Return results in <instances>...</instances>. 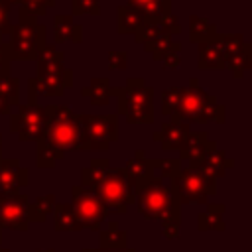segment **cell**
I'll use <instances>...</instances> for the list:
<instances>
[{
  "label": "cell",
  "instance_id": "1",
  "mask_svg": "<svg viewBox=\"0 0 252 252\" xmlns=\"http://www.w3.org/2000/svg\"><path fill=\"white\" fill-rule=\"evenodd\" d=\"M47 110V126L37 140L35 163L37 167H55L59 159H63L65 152L79 150L81 128L79 118L69 106L49 104Z\"/></svg>",
  "mask_w": 252,
  "mask_h": 252
},
{
  "label": "cell",
  "instance_id": "2",
  "mask_svg": "<svg viewBox=\"0 0 252 252\" xmlns=\"http://www.w3.org/2000/svg\"><path fill=\"white\" fill-rule=\"evenodd\" d=\"M81 183L93 189L108 211L126 213L134 203V183L124 167H110L108 159H93L81 169Z\"/></svg>",
  "mask_w": 252,
  "mask_h": 252
},
{
  "label": "cell",
  "instance_id": "3",
  "mask_svg": "<svg viewBox=\"0 0 252 252\" xmlns=\"http://www.w3.org/2000/svg\"><path fill=\"white\" fill-rule=\"evenodd\" d=\"M134 201L144 219L159 220L161 224H179V201L171 191V183L152 175L134 183Z\"/></svg>",
  "mask_w": 252,
  "mask_h": 252
},
{
  "label": "cell",
  "instance_id": "4",
  "mask_svg": "<svg viewBox=\"0 0 252 252\" xmlns=\"http://www.w3.org/2000/svg\"><path fill=\"white\" fill-rule=\"evenodd\" d=\"M116 96L118 112L130 124H152L154 122V89L140 77H130L124 87L112 89Z\"/></svg>",
  "mask_w": 252,
  "mask_h": 252
},
{
  "label": "cell",
  "instance_id": "5",
  "mask_svg": "<svg viewBox=\"0 0 252 252\" xmlns=\"http://www.w3.org/2000/svg\"><path fill=\"white\" fill-rule=\"evenodd\" d=\"M171 120H183L187 124L191 122H224V106L220 102H217V98L209 93H205L199 87V81L193 77L189 81V87L181 89V96H179V106L175 112V118Z\"/></svg>",
  "mask_w": 252,
  "mask_h": 252
},
{
  "label": "cell",
  "instance_id": "6",
  "mask_svg": "<svg viewBox=\"0 0 252 252\" xmlns=\"http://www.w3.org/2000/svg\"><path fill=\"white\" fill-rule=\"evenodd\" d=\"M45 45V28L35 22V16L20 8V20L10 30V59L32 61L37 57L39 49Z\"/></svg>",
  "mask_w": 252,
  "mask_h": 252
},
{
  "label": "cell",
  "instance_id": "7",
  "mask_svg": "<svg viewBox=\"0 0 252 252\" xmlns=\"http://www.w3.org/2000/svg\"><path fill=\"white\" fill-rule=\"evenodd\" d=\"M171 191L179 201V205H187V203L207 205L209 197L217 193V181L199 167L189 165V167H181L179 173L173 177Z\"/></svg>",
  "mask_w": 252,
  "mask_h": 252
},
{
  "label": "cell",
  "instance_id": "8",
  "mask_svg": "<svg viewBox=\"0 0 252 252\" xmlns=\"http://www.w3.org/2000/svg\"><path fill=\"white\" fill-rule=\"evenodd\" d=\"M81 128L79 150H106L118 138L116 114H77Z\"/></svg>",
  "mask_w": 252,
  "mask_h": 252
},
{
  "label": "cell",
  "instance_id": "9",
  "mask_svg": "<svg viewBox=\"0 0 252 252\" xmlns=\"http://www.w3.org/2000/svg\"><path fill=\"white\" fill-rule=\"evenodd\" d=\"M73 211H75V217L81 224V228H91V230H98L100 224L106 220L108 217V209L106 205L100 201V197L89 189L87 185L79 183V185H73Z\"/></svg>",
  "mask_w": 252,
  "mask_h": 252
},
{
  "label": "cell",
  "instance_id": "10",
  "mask_svg": "<svg viewBox=\"0 0 252 252\" xmlns=\"http://www.w3.org/2000/svg\"><path fill=\"white\" fill-rule=\"evenodd\" d=\"M45 126H47V110L37 102L18 104L16 112H10V130L18 136L20 142H37Z\"/></svg>",
  "mask_w": 252,
  "mask_h": 252
},
{
  "label": "cell",
  "instance_id": "11",
  "mask_svg": "<svg viewBox=\"0 0 252 252\" xmlns=\"http://www.w3.org/2000/svg\"><path fill=\"white\" fill-rule=\"evenodd\" d=\"M73 83V73L71 69H63L57 73H43V75H35L28 81L30 85V104L37 102V96H61L65 93L67 87H71Z\"/></svg>",
  "mask_w": 252,
  "mask_h": 252
},
{
  "label": "cell",
  "instance_id": "12",
  "mask_svg": "<svg viewBox=\"0 0 252 252\" xmlns=\"http://www.w3.org/2000/svg\"><path fill=\"white\" fill-rule=\"evenodd\" d=\"M28 205L30 197L28 195H10L2 197L0 195V232L2 228H12V230H28L30 219H28Z\"/></svg>",
  "mask_w": 252,
  "mask_h": 252
},
{
  "label": "cell",
  "instance_id": "13",
  "mask_svg": "<svg viewBox=\"0 0 252 252\" xmlns=\"http://www.w3.org/2000/svg\"><path fill=\"white\" fill-rule=\"evenodd\" d=\"M181 32L179 20L173 14H165V16H144V22L140 26V30L134 33L138 43H146L154 37L159 35H177Z\"/></svg>",
  "mask_w": 252,
  "mask_h": 252
},
{
  "label": "cell",
  "instance_id": "14",
  "mask_svg": "<svg viewBox=\"0 0 252 252\" xmlns=\"http://www.w3.org/2000/svg\"><path fill=\"white\" fill-rule=\"evenodd\" d=\"M30 179V171L20 165L18 159H0V195H18Z\"/></svg>",
  "mask_w": 252,
  "mask_h": 252
},
{
  "label": "cell",
  "instance_id": "15",
  "mask_svg": "<svg viewBox=\"0 0 252 252\" xmlns=\"http://www.w3.org/2000/svg\"><path fill=\"white\" fill-rule=\"evenodd\" d=\"M189 132L191 130H189L187 122H183V120H169V122H165L159 128V132H154V140L159 142L165 152L179 150L183 146V142L187 140Z\"/></svg>",
  "mask_w": 252,
  "mask_h": 252
},
{
  "label": "cell",
  "instance_id": "16",
  "mask_svg": "<svg viewBox=\"0 0 252 252\" xmlns=\"http://www.w3.org/2000/svg\"><path fill=\"white\" fill-rule=\"evenodd\" d=\"M234 165V161L230 159V158H226V154H224V150H219L217 148V144L195 163V167H199L201 171H205L209 177H213L215 181L219 179V177H222L224 173H226V169H230Z\"/></svg>",
  "mask_w": 252,
  "mask_h": 252
},
{
  "label": "cell",
  "instance_id": "17",
  "mask_svg": "<svg viewBox=\"0 0 252 252\" xmlns=\"http://www.w3.org/2000/svg\"><path fill=\"white\" fill-rule=\"evenodd\" d=\"M213 146L215 142L207 136V132H189L187 140L179 148V159H187L191 165H195Z\"/></svg>",
  "mask_w": 252,
  "mask_h": 252
},
{
  "label": "cell",
  "instance_id": "18",
  "mask_svg": "<svg viewBox=\"0 0 252 252\" xmlns=\"http://www.w3.org/2000/svg\"><path fill=\"white\" fill-rule=\"evenodd\" d=\"M53 37H55L57 43H63V41L79 43L83 39V28L79 24H75L73 16L57 14L53 18Z\"/></svg>",
  "mask_w": 252,
  "mask_h": 252
},
{
  "label": "cell",
  "instance_id": "19",
  "mask_svg": "<svg viewBox=\"0 0 252 252\" xmlns=\"http://www.w3.org/2000/svg\"><path fill=\"white\" fill-rule=\"evenodd\" d=\"M37 61V75H43V73H57V71H63L65 69V53L59 51L55 45H43L35 57Z\"/></svg>",
  "mask_w": 252,
  "mask_h": 252
},
{
  "label": "cell",
  "instance_id": "20",
  "mask_svg": "<svg viewBox=\"0 0 252 252\" xmlns=\"http://www.w3.org/2000/svg\"><path fill=\"white\" fill-rule=\"evenodd\" d=\"M53 226L59 232H73L81 230V224L75 217L71 203H55L53 207Z\"/></svg>",
  "mask_w": 252,
  "mask_h": 252
},
{
  "label": "cell",
  "instance_id": "21",
  "mask_svg": "<svg viewBox=\"0 0 252 252\" xmlns=\"http://www.w3.org/2000/svg\"><path fill=\"white\" fill-rule=\"evenodd\" d=\"M148 167H150V175L152 177L171 183L173 177L181 169V159L179 158H175V159H167V158H163V159H150L148 158Z\"/></svg>",
  "mask_w": 252,
  "mask_h": 252
},
{
  "label": "cell",
  "instance_id": "22",
  "mask_svg": "<svg viewBox=\"0 0 252 252\" xmlns=\"http://www.w3.org/2000/svg\"><path fill=\"white\" fill-rule=\"evenodd\" d=\"M142 22H144V14L140 12V10H136V8H132V6H120L118 8V24H116V30H118V33H136L138 30H140V26H142Z\"/></svg>",
  "mask_w": 252,
  "mask_h": 252
},
{
  "label": "cell",
  "instance_id": "23",
  "mask_svg": "<svg viewBox=\"0 0 252 252\" xmlns=\"http://www.w3.org/2000/svg\"><path fill=\"white\" fill-rule=\"evenodd\" d=\"M199 67L201 69H222L224 67V57L215 43V37L211 41L199 43Z\"/></svg>",
  "mask_w": 252,
  "mask_h": 252
},
{
  "label": "cell",
  "instance_id": "24",
  "mask_svg": "<svg viewBox=\"0 0 252 252\" xmlns=\"http://www.w3.org/2000/svg\"><path fill=\"white\" fill-rule=\"evenodd\" d=\"M224 205L220 203H207L205 213L199 215V230H224Z\"/></svg>",
  "mask_w": 252,
  "mask_h": 252
},
{
  "label": "cell",
  "instance_id": "25",
  "mask_svg": "<svg viewBox=\"0 0 252 252\" xmlns=\"http://www.w3.org/2000/svg\"><path fill=\"white\" fill-rule=\"evenodd\" d=\"M142 45H144V49L156 61H161L171 51H179L181 49V43L179 41H173V35H159V37H154V39H150V41H146Z\"/></svg>",
  "mask_w": 252,
  "mask_h": 252
},
{
  "label": "cell",
  "instance_id": "26",
  "mask_svg": "<svg viewBox=\"0 0 252 252\" xmlns=\"http://www.w3.org/2000/svg\"><path fill=\"white\" fill-rule=\"evenodd\" d=\"M110 91H112V89H110L108 79H106V77H96V79L91 81L89 87H85V89L81 91V94L87 96V98L91 100V104L102 106V104L108 102V98H110Z\"/></svg>",
  "mask_w": 252,
  "mask_h": 252
},
{
  "label": "cell",
  "instance_id": "27",
  "mask_svg": "<svg viewBox=\"0 0 252 252\" xmlns=\"http://www.w3.org/2000/svg\"><path fill=\"white\" fill-rule=\"evenodd\" d=\"M189 35L195 43H205V41H211L215 35H217V30L211 22H207L205 18L201 16H191L189 18Z\"/></svg>",
  "mask_w": 252,
  "mask_h": 252
},
{
  "label": "cell",
  "instance_id": "28",
  "mask_svg": "<svg viewBox=\"0 0 252 252\" xmlns=\"http://www.w3.org/2000/svg\"><path fill=\"white\" fill-rule=\"evenodd\" d=\"M55 195H43L35 201H30L28 205V219L30 222H43L47 220V215L53 213V207H55Z\"/></svg>",
  "mask_w": 252,
  "mask_h": 252
},
{
  "label": "cell",
  "instance_id": "29",
  "mask_svg": "<svg viewBox=\"0 0 252 252\" xmlns=\"http://www.w3.org/2000/svg\"><path fill=\"white\" fill-rule=\"evenodd\" d=\"M224 67H228L234 73V77H242L244 71H248L252 67V47L248 43H244V47L240 51H236L230 57H226Z\"/></svg>",
  "mask_w": 252,
  "mask_h": 252
},
{
  "label": "cell",
  "instance_id": "30",
  "mask_svg": "<svg viewBox=\"0 0 252 252\" xmlns=\"http://www.w3.org/2000/svg\"><path fill=\"white\" fill-rule=\"evenodd\" d=\"M128 232L116 222H110L108 228L100 230V248H126Z\"/></svg>",
  "mask_w": 252,
  "mask_h": 252
},
{
  "label": "cell",
  "instance_id": "31",
  "mask_svg": "<svg viewBox=\"0 0 252 252\" xmlns=\"http://www.w3.org/2000/svg\"><path fill=\"white\" fill-rule=\"evenodd\" d=\"M128 6L140 10L144 16L171 14V0H128Z\"/></svg>",
  "mask_w": 252,
  "mask_h": 252
},
{
  "label": "cell",
  "instance_id": "32",
  "mask_svg": "<svg viewBox=\"0 0 252 252\" xmlns=\"http://www.w3.org/2000/svg\"><path fill=\"white\" fill-rule=\"evenodd\" d=\"M124 171H126V175L130 177L132 183H136V181L148 177V175H150V167H148V158H146V154H144L142 150H138L136 156L130 158L128 163L124 165Z\"/></svg>",
  "mask_w": 252,
  "mask_h": 252
},
{
  "label": "cell",
  "instance_id": "33",
  "mask_svg": "<svg viewBox=\"0 0 252 252\" xmlns=\"http://www.w3.org/2000/svg\"><path fill=\"white\" fill-rule=\"evenodd\" d=\"M0 98H4L12 106H18V98H20L18 79H14L10 71H0Z\"/></svg>",
  "mask_w": 252,
  "mask_h": 252
},
{
  "label": "cell",
  "instance_id": "34",
  "mask_svg": "<svg viewBox=\"0 0 252 252\" xmlns=\"http://www.w3.org/2000/svg\"><path fill=\"white\" fill-rule=\"evenodd\" d=\"M4 2H8L10 6L18 4L22 10H26L32 16H41L47 12V8H53L55 4V0H4Z\"/></svg>",
  "mask_w": 252,
  "mask_h": 252
},
{
  "label": "cell",
  "instance_id": "35",
  "mask_svg": "<svg viewBox=\"0 0 252 252\" xmlns=\"http://www.w3.org/2000/svg\"><path fill=\"white\" fill-rule=\"evenodd\" d=\"M179 96H181V89H165L161 93V112L165 116L175 118V112L179 106Z\"/></svg>",
  "mask_w": 252,
  "mask_h": 252
},
{
  "label": "cell",
  "instance_id": "36",
  "mask_svg": "<svg viewBox=\"0 0 252 252\" xmlns=\"http://www.w3.org/2000/svg\"><path fill=\"white\" fill-rule=\"evenodd\" d=\"M81 14H100V0H73V16Z\"/></svg>",
  "mask_w": 252,
  "mask_h": 252
},
{
  "label": "cell",
  "instance_id": "37",
  "mask_svg": "<svg viewBox=\"0 0 252 252\" xmlns=\"http://www.w3.org/2000/svg\"><path fill=\"white\" fill-rule=\"evenodd\" d=\"M128 65V53L126 51H108V69L122 71Z\"/></svg>",
  "mask_w": 252,
  "mask_h": 252
},
{
  "label": "cell",
  "instance_id": "38",
  "mask_svg": "<svg viewBox=\"0 0 252 252\" xmlns=\"http://www.w3.org/2000/svg\"><path fill=\"white\" fill-rule=\"evenodd\" d=\"M12 24H10V4L0 0V39L4 35H10Z\"/></svg>",
  "mask_w": 252,
  "mask_h": 252
},
{
  "label": "cell",
  "instance_id": "39",
  "mask_svg": "<svg viewBox=\"0 0 252 252\" xmlns=\"http://www.w3.org/2000/svg\"><path fill=\"white\" fill-rule=\"evenodd\" d=\"M10 47L8 41L0 39V71H10Z\"/></svg>",
  "mask_w": 252,
  "mask_h": 252
},
{
  "label": "cell",
  "instance_id": "40",
  "mask_svg": "<svg viewBox=\"0 0 252 252\" xmlns=\"http://www.w3.org/2000/svg\"><path fill=\"white\" fill-rule=\"evenodd\" d=\"M161 61H163V65H165V67H169V69H171V67H173V69H175V67H179V63H181L179 51H171V53H169V55H165Z\"/></svg>",
  "mask_w": 252,
  "mask_h": 252
},
{
  "label": "cell",
  "instance_id": "41",
  "mask_svg": "<svg viewBox=\"0 0 252 252\" xmlns=\"http://www.w3.org/2000/svg\"><path fill=\"white\" fill-rule=\"evenodd\" d=\"M161 234H163V238H167V240L177 238V236H179V224H163Z\"/></svg>",
  "mask_w": 252,
  "mask_h": 252
},
{
  "label": "cell",
  "instance_id": "42",
  "mask_svg": "<svg viewBox=\"0 0 252 252\" xmlns=\"http://www.w3.org/2000/svg\"><path fill=\"white\" fill-rule=\"evenodd\" d=\"M96 252H136L134 248H130V246H126V248H96Z\"/></svg>",
  "mask_w": 252,
  "mask_h": 252
},
{
  "label": "cell",
  "instance_id": "43",
  "mask_svg": "<svg viewBox=\"0 0 252 252\" xmlns=\"http://www.w3.org/2000/svg\"><path fill=\"white\" fill-rule=\"evenodd\" d=\"M12 108H14L12 104H8L4 98H0V114H10V112H12Z\"/></svg>",
  "mask_w": 252,
  "mask_h": 252
},
{
  "label": "cell",
  "instance_id": "44",
  "mask_svg": "<svg viewBox=\"0 0 252 252\" xmlns=\"http://www.w3.org/2000/svg\"><path fill=\"white\" fill-rule=\"evenodd\" d=\"M81 252H96V248H83Z\"/></svg>",
  "mask_w": 252,
  "mask_h": 252
},
{
  "label": "cell",
  "instance_id": "45",
  "mask_svg": "<svg viewBox=\"0 0 252 252\" xmlns=\"http://www.w3.org/2000/svg\"><path fill=\"white\" fill-rule=\"evenodd\" d=\"M39 252H55L53 248H47V250H39Z\"/></svg>",
  "mask_w": 252,
  "mask_h": 252
},
{
  "label": "cell",
  "instance_id": "46",
  "mask_svg": "<svg viewBox=\"0 0 252 252\" xmlns=\"http://www.w3.org/2000/svg\"><path fill=\"white\" fill-rule=\"evenodd\" d=\"M0 154H2V136H0ZM2 159V158H0Z\"/></svg>",
  "mask_w": 252,
  "mask_h": 252
},
{
  "label": "cell",
  "instance_id": "47",
  "mask_svg": "<svg viewBox=\"0 0 252 252\" xmlns=\"http://www.w3.org/2000/svg\"><path fill=\"white\" fill-rule=\"evenodd\" d=\"M0 248H2V232H0Z\"/></svg>",
  "mask_w": 252,
  "mask_h": 252
}]
</instances>
